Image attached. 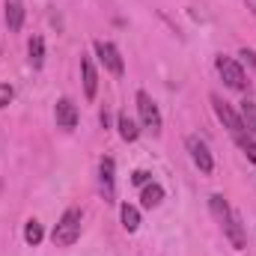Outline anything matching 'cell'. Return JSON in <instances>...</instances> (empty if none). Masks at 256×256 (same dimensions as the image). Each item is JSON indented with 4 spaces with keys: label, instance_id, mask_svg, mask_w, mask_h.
Segmentation results:
<instances>
[{
    "label": "cell",
    "instance_id": "cell-3",
    "mask_svg": "<svg viewBox=\"0 0 256 256\" xmlns=\"http://www.w3.org/2000/svg\"><path fill=\"white\" fill-rule=\"evenodd\" d=\"M214 68H218V74H220V80L230 86V90H236V92H248V86H250V80H248V74H244V68L242 63L236 60V57H226V54H218L214 57Z\"/></svg>",
    "mask_w": 256,
    "mask_h": 256
},
{
    "label": "cell",
    "instance_id": "cell-11",
    "mask_svg": "<svg viewBox=\"0 0 256 256\" xmlns=\"http://www.w3.org/2000/svg\"><path fill=\"white\" fill-rule=\"evenodd\" d=\"M6 27L12 30V33H18L21 27H24V3L21 0H6Z\"/></svg>",
    "mask_w": 256,
    "mask_h": 256
},
{
    "label": "cell",
    "instance_id": "cell-21",
    "mask_svg": "<svg viewBox=\"0 0 256 256\" xmlns=\"http://www.w3.org/2000/svg\"><path fill=\"white\" fill-rule=\"evenodd\" d=\"M238 57H244V60H248V66L256 72V51H254V48H242V51H238Z\"/></svg>",
    "mask_w": 256,
    "mask_h": 256
},
{
    "label": "cell",
    "instance_id": "cell-20",
    "mask_svg": "<svg viewBox=\"0 0 256 256\" xmlns=\"http://www.w3.org/2000/svg\"><path fill=\"white\" fill-rule=\"evenodd\" d=\"M12 98H15V90H12L9 84H0V108H6Z\"/></svg>",
    "mask_w": 256,
    "mask_h": 256
},
{
    "label": "cell",
    "instance_id": "cell-7",
    "mask_svg": "<svg viewBox=\"0 0 256 256\" xmlns=\"http://www.w3.org/2000/svg\"><path fill=\"white\" fill-rule=\"evenodd\" d=\"M212 108H214V116L224 122V128L232 134V137H242V134H248V128H244V122H242V116L220 98V96H212Z\"/></svg>",
    "mask_w": 256,
    "mask_h": 256
},
{
    "label": "cell",
    "instance_id": "cell-19",
    "mask_svg": "<svg viewBox=\"0 0 256 256\" xmlns=\"http://www.w3.org/2000/svg\"><path fill=\"white\" fill-rule=\"evenodd\" d=\"M131 182L143 188V185H149V182H152V173H146V170H134V173H131Z\"/></svg>",
    "mask_w": 256,
    "mask_h": 256
},
{
    "label": "cell",
    "instance_id": "cell-12",
    "mask_svg": "<svg viewBox=\"0 0 256 256\" xmlns=\"http://www.w3.org/2000/svg\"><path fill=\"white\" fill-rule=\"evenodd\" d=\"M116 128H120V137H122L126 143H134V140L140 137V126H137V120H134V116H128L126 110L116 116Z\"/></svg>",
    "mask_w": 256,
    "mask_h": 256
},
{
    "label": "cell",
    "instance_id": "cell-14",
    "mask_svg": "<svg viewBox=\"0 0 256 256\" xmlns=\"http://www.w3.org/2000/svg\"><path fill=\"white\" fill-rule=\"evenodd\" d=\"M27 54H30V66L33 68H42L45 66V39L42 36H33L30 45H27Z\"/></svg>",
    "mask_w": 256,
    "mask_h": 256
},
{
    "label": "cell",
    "instance_id": "cell-4",
    "mask_svg": "<svg viewBox=\"0 0 256 256\" xmlns=\"http://www.w3.org/2000/svg\"><path fill=\"white\" fill-rule=\"evenodd\" d=\"M137 114H140V122H143L146 131H152L155 137L161 134V128H164L161 110H158V104L152 102V96H149L146 90H140V92H137Z\"/></svg>",
    "mask_w": 256,
    "mask_h": 256
},
{
    "label": "cell",
    "instance_id": "cell-10",
    "mask_svg": "<svg viewBox=\"0 0 256 256\" xmlns=\"http://www.w3.org/2000/svg\"><path fill=\"white\" fill-rule=\"evenodd\" d=\"M54 120L60 128H74L78 126V104L72 98H60L57 108H54Z\"/></svg>",
    "mask_w": 256,
    "mask_h": 256
},
{
    "label": "cell",
    "instance_id": "cell-6",
    "mask_svg": "<svg viewBox=\"0 0 256 256\" xmlns=\"http://www.w3.org/2000/svg\"><path fill=\"white\" fill-rule=\"evenodd\" d=\"M185 146H188V152H191L194 167H196L202 176H212V170H214V158H212V152H208V143H206L202 137L191 134V137L185 140Z\"/></svg>",
    "mask_w": 256,
    "mask_h": 256
},
{
    "label": "cell",
    "instance_id": "cell-17",
    "mask_svg": "<svg viewBox=\"0 0 256 256\" xmlns=\"http://www.w3.org/2000/svg\"><path fill=\"white\" fill-rule=\"evenodd\" d=\"M120 218H122V226H126L128 232H137V226H140V212L134 208V206H122L120 208Z\"/></svg>",
    "mask_w": 256,
    "mask_h": 256
},
{
    "label": "cell",
    "instance_id": "cell-9",
    "mask_svg": "<svg viewBox=\"0 0 256 256\" xmlns=\"http://www.w3.org/2000/svg\"><path fill=\"white\" fill-rule=\"evenodd\" d=\"M80 78H84V96L92 102L98 92V72H96L92 57H86V54H80Z\"/></svg>",
    "mask_w": 256,
    "mask_h": 256
},
{
    "label": "cell",
    "instance_id": "cell-5",
    "mask_svg": "<svg viewBox=\"0 0 256 256\" xmlns=\"http://www.w3.org/2000/svg\"><path fill=\"white\" fill-rule=\"evenodd\" d=\"M92 51H96V57H98V63L104 66L110 74H122L126 72V63H122V54H120V48L114 45V42H104V39H96L92 42Z\"/></svg>",
    "mask_w": 256,
    "mask_h": 256
},
{
    "label": "cell",
    "instance_id": "cell-13",
    "mask_svg": "<svg viewBox=\"0 0 256 256\" xmlns=\"http://www.w3.org/2000/svg\"><path fill=\"white\" fill-rule=\"evenodd\" d=\"M161 200H164V188H161L158 182H149V185H143V194H140V202H143V208H155V206H161Z\"/></svg>",
    "mask_w": 256,
    "mask_h": 256
},
{
    "label": "cell",
    "instance_id": "cell-8",
    "mask_svg": "<svg viewBox=\"0 0 256 256\" xmlns=\"http://www.w3.org/2000/svg\"><path fill=\"white\" fill-rule=\"evenodd\" d=\"M98 188L104 202H116V161L114 158H102L98 164Z\"/></svg>",
    "mask_w": 256,
    "mask_h": 256
},
{
    "label": "cell",
    "instance_id": "cell-2",
    "mask_svg": "<svg viewBox=\"0 0 256 256\" xmlns=\"http://www.w3.org/2000/svg\"><path fill=\"white\" fill-rule=\"evenodd\" d=\"M80 224H84V212L80 208H66L63 218L54 226V232H51V242L57 248H72L80 238Z\"/></svg>",
    "mask_w": 256,
    "mask_h": 256
},
{
    "label": "cell",
    "instance_id": "cell-15",
    "mask_svg": "<svg viewBox=\"0 0 256 256\" xmlns=\"http://www.w3.org/2000/svg\"><path fill=\"white\" fill-rule=\"evenodd\" d=\"M238 116H242V122H244V128H248V134H250V137H256V102L244 98V102H242Z\"/></svg>",
    "mask_w": 256,
    "mask_h": 256
},
{
    "label": "cell",
    "instance_id": "cell-1",
    "mask_svg": "<svg viewBox=\"0 0 256 256\" xmlns=\"http://www.w3.org/2000/svg\"><path fill=\"white\" fill-rule=\"evenodd\" d=\"M208 208H212V214L218 218V224H220L224 236L230 238V244H232L236 250H244V248H248V232H244V224H242L238 212H236V208L224 200V194H212V196H208Z\"/></svg>",
    "mask_w": 256,
    "mask_h": 256
},
{
    "label": "cell",
    "instance_id": "cell-18",
    "mask_svg": "<svg viewBox=\"0 0 256 256\" xmlns=\"http://www.w3.org/2000/svg\"><path fill=\"white\" fill-rule=\"evenodd\" d=\"M232 140L238 143V149L248 155V161L256 167V140H254V137H250V134H242V137H232Z\"/></svg>",
    "mask_w": 256,
    "mask_h": 256
},
{
    "label": "cell",
    "instance_id": "cell-16",
    "mask_svg": "<svg viewBox=\"0 0 256 256\" xmlns=\"http://www.w3.org/2000/svg\"><path fill=\"white\" fill-rule=\"evenodd\" d=\"M42 238H45L42 224H39L36 218H30V220H27V226H24V242H27L30 248H36V244H42Z\"/></svg>",
    "mask_w": 256,
    "mask_h": 256
}]
</instances>
